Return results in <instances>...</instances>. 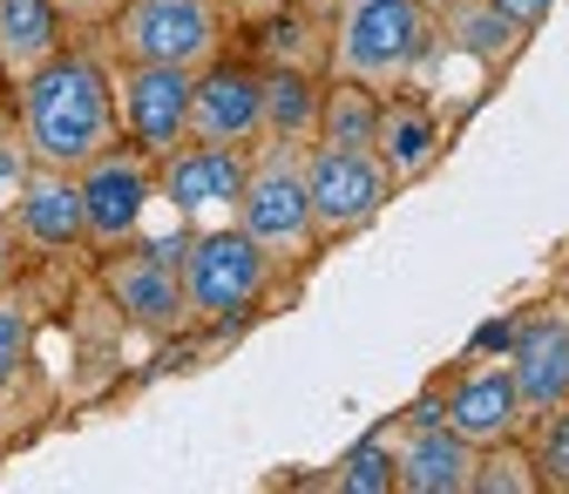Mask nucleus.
Here are the masks:
<instances>
[{"instance_id":"obj_1","label":"nucleus","mask_w":569,"mask_h":494,"mask_svg":"<svg viewBox=\"0 0 569 494\" xmlns=\"http://www.w3.org/2000/svg\"><path fill=\"white\" fill-rule=\"evenodd\" d=\"M14 115H21L34 163H54V170H89L102 150L122 143L116 82L89 48H61L48 68L14 82Z\"/></svg>"},{"instance_id":"obj_2","label":"nucleus","mask_w":569,"mask_h":494,"mask_svg":"<svg viewBox=\"0 0 569 494\" xmlns=\"http://www.w3.org/2000/svg\"><path fill=\"white\" fill-rule=\"evenodd\" d=\"M441 41L435 0H339L332 8V61L326 75H352L367 89H407L420 82L427 54Z\"/></svg>"},{"instance_id":"obj_3","label":"nucleus","mask_w":569,"mask_h":494,"mask_svg":"<svg viewBox=\"0 0 569 494\" xmlns=\"http://www.w3.org/2000/svg\"><path fill=\"white\" fill-rule=\"evenodd\" d=\"M306 150L312 143H278L258 135L251 143V170H244V196H238V231L258 238V251L284 271L319 258V224H312V183H306Z\"/></svg>"},{"instance_id":"obj_4","label":"nucleus","mask_w":569,"mask_h":494,"mask_svg":"<svg viewBox=\"0 0 569 494\" xmlns=\"http://www.w3.org/2000/svg\"><path fill=\"white\" fill-rule=\"evenodd\" d=\"M183 244H190V231H177V238H129V244L102 251V264H96L102 299H109L116 319L136 325L142 339H170V332L190 325V299H183Z\"/></svg>"},{"instance_id":"obj_5","label":"nucleus","mask_w":569,"mask_h":494,"mask_svg":"<svg viewBox=\"0 0 569 494\" xmlns=\"http://www.w3.org/2000/svg\"><path fill=\"white\" fill-rule=\"evenodd\" d=\"M102 34H109L116 61L210 68L231 34V0H122V14Z\"/></svg>"},{"instance_id":"obj_6","label":"nucleus","mask_w":569,"mask_h":494,"mask_svg":"<svg viewBox=\"0 0 569 494\" xmlns=\"http://www.w3.org/2000/svg\"><path fill=\"white\" fill-rule=\"evenodd\" d=\"M271 278H278V264L258 251L251 231H238V218L190 231V244H183V299H190V319H203V325H231V319L258 312Z\"/></svg>"},{"instance_id":"obj_7","label":"nucleus","mask_w":569,"mask_h":494,"mask_svg":"<svg viewBox=\"0 0 569 494\" xmlns=\"http://www.w3.org/2000/svg\"><path fill=\"white\" fill-rule=\"evenodd\" d=\"M116 122L122 143L142 157H170L177 143H190V89L197 68H170V61H116Z\"/></svg>"},{"instance_id":"obj_8","label":"nucleus","mask_w":569,"mask_h":494,"mask_svg":"<svg viewBox=\"0 0 569 494\" xmlns=\"http://www.w3.org/2000/svg\"><path fill=\"white\" fill-rule=\"evenodd\" d=\"M244 170L251 150H224V143H177L170 157H157V203L183 231H210L238 218L244 196Z\"/></svg>"},{"instance_id":"obj_9","label":"nucleus","mask_w":569,"mask_h":494,"mask_svg":"<svg viewBox=\"0 0 569 494\" xmlns=\"http://www.w3.org/2000/svg\"><path fill=\"white\" fill-rule=\"evenodd\" d=\"M306 183H312V224L319 238H352L367 231L380 210L393 203V177L373 150H332V143H312L306 150Z\"/></svg>"},{"instance_id":"obj_10","label":"nucleus","mask_w":569,"mask_h":494,"mask_svg":"<svg viewBox=\"0 0 569 494\" xmlns=\"http://www.w3.org/2000/svg\"><path fill=\"white\" fill-rule=\"evenodd\" d=\"M76 183H82L89 251H116V244L142 238V218H150V203H157V157L116 143L89 170H76Z\"/></svg>"},{"instance_id":"obj_11","label":"nucleus","mask_w":569,"mask_h":494,"mask_svg":"<svg viewBox=\"0 0 569 494\" xmlns=\"http://www.w3.org/2000/svg\"><path fill=\"white\" fill-rule=\"evenodd\" d=\"M264 135V75L251 61H210L197 68L190 89V143H224V150H251Z\"/></svg>"},{"instance_id":"obj_12","label":"nucleus","mask_w":569,"mask_h":494,"mask_svg":"<svg viewBox=\"0 0 569 494\" xmlns=\"http://www.w3.org/2000/svg\"><path fill=\"white\" fill-rule=\"evenodd\" d=\"M441 420H448L461 441H475V447L516 441L529 427V406H522V386L509 373V352H502V360H468L441 386Z\"/></svg>"},{"instance_id":"obj_13","label":"nucleus","mask_w":569,"mask_h":494,"mask_svg":"<svg viewBox=\"0 0 569 494\" xmlns=\"http://www.w3.org/2000/svg\"><path fill=\"white\" fill-rule=\"evenodd\" d=\"M8 218H14V238H21L28 251H41V258L89 251V218H82V183H76V170L34 163Z\"/></svg>"},{"instance_id":"obj_14","label":"nucleus","mask_w":569,"mask_h":494,"mask_svg":"<svg viewBox=\"0 0 569 494\" xmlns=\"http://www.w3.org/2000/svg\"><path fill=\"white\" fill-rule=\"evenodd\" d=\"M509 373L529 413L569 400V305H536L509 325Z\"/></svg>"},{"instance_id":"obj_15","label":"nucleus","mask_w":569,"mask_h":494,"mask_svg":"<svg viewBox=\"0 0 569 494\" xmlns=\"http://www.w3.org/2000/svg\"><path fill=\"white\" fill-rule=\"evenodd\" d=\"M393 461H400V494H475L481 447L461 441L448 420H400Z\"/></svg>"},{"instance_id":"obj_16","label":"nucleus","mask_w":569,"mask_h":494,"mask_svg":"<svg viewBox=\"0 0 569 494\" xmlns=\"http://www.w3.org/2000/svg\"><path fill=\"white\" fill-rule=\"evenodd\" d=\"M448 135H455V129L441 122L435 102L387 89V102H380V129H373V157L387 163L393 190H407V183H420V177H435V163L448 157Z\"/></svg>"},{"instance_id":"obj_17","label":"nucleus","mask_w":569,"mask_h":494,"mask_svg":"<svg viewBox=\"0 0 569 494\" xmlns=\"http://www.w3.org/2000/svg\"><path fill=\"white\" fill-rule=\"evenodd\" d=\"M435 21H441V54H461L475 68H509L529 41V28L495 0H435Z\"/></svg>"},{"instance_id":"obj_18","label":"nucleus","mask_w":569,"mask_h":494,"mask_svg":"<svg viewBox=\"0 0 569 494\" xmlns=\"http://www.w3.org/2000/svg\"><path fill=\"white\" fill-rule=\"evenodd\" d=\"M68 34L76 28L54 14V0H0V75L28 82L34 68H48L68 48Z\"/></svg>"},{"instance_id":"obj_19","label":"nucleus","mask_w":569,"mask_h":494,"mask_svg":"<svg viewBox=\"0 0 569 494\" xmlns=\"http://www.w3.org/2000/svg\"><path fill=\"white\" fill-rule=\"evenodd\" d=\"M264 75V135H278V143H312L319 135V68H292V61H271L258 68Z\"/></svg>"},{"instance_id":"obj_20","label":"nucleus","mask_w":569,"mask_h":494,"mask_svg":"<svg viewBox=\"0 0 569 494\" xmlns=\"http://www.w3.org/2000/svg\"><path fill=\"white\" fill-rule=\"evenodd\" d=\"M380 89L352 82V75H326V95H319V135L312 143H332V150H373V129H380Z\"/></svg>"},{"instance_id":"obj_21","label":"nucleus","mask_w":569,"mask_h":494,"mask_svg":"<svg viewBox=\"0 0 569 494\" xmlns=\"http://www.w3.org/2000/svg\"><path fill=\"white\" fill-rule=\"evenodd\" d=\"M34 380V305L14 292H0V406H14Z\"/></svg>"},{"instance_id":"obj_22","label":"nucleus","mask_w":569,"mask_h":494,"mask_svg":"<svg viewBox=\"0 0 569 494\" xmlns=\"http://www.w3.org/2000/svg\"><path fill=\"white\" fill-rule=\"evenodd\" d=\"M339 494H400V461H393V434H367L352 441L332 467Z\"/></svg>"},{"instance_id":"obj_23","label":"nucleus","mask_w":569,"mask_h":494,"mask_svg":"<svg viewBox=\"0 0 569 494\" xmlns=\"http://www.w3.org/2000/svg\"><path fill=\"white\" fill-rule=\"evenodd\" d=\"M522 447H529V461H536L542 487L569 494V400H562V406H542V413H529Z\"/></svg>"},{"instance_id":"obj_24","label":"nucleus","mask_w":569,"mask_h":494,"mask_svg":"<svg viewBox=\"0 0 569 494\" xmlns=\"http://www.w3.org/2000/svg\"><path fill=\"white\" fill-rule=\"evenodd\" d=\"M475 494H542V474H536L522 434L481 447V461H475Z\"/></svg>"},{"instance_id":"obj_25","label":"nucleus","mask_w":569,"mask_h":494,"mask_svg":"<svg viewBox=\"0 0 569 494\" xmlns=\"http://www.w3.org/2000/svg\"><path fill=\"white\" fill-rule=\"evenodd\" d=\"M28 170H34V150H28V135H21V115L0 109V210H14Z\"/></svg>"},{"instance_id":"obj_26","label":"nucleus","mask_w":569,"mask_h":494,"mask_svg":"<svg viewBox=\"0 0 569 494\" xmlns=\"http://www.w3.org/2000/svg\"><path fill=\"white\" fill-rule=\"evenodd\" d=\"M54 14L76 28V34H102V28L122 14V0H54Z\"/></svg>"},{"instance_id":"obj_27","label":"nucleus","mask_w":569,"mask_h":494,"mask_svg":"<svg viewBox=\"0 0 569 494\" xmlns=\"http://www.w3.org/2000/svg\"><path fill=\"white\" fill-rule=\"evenodd\" d=\"M21 264H28V244L14 238V218L0 210V292H14V285H21Z\"/></svg>"},{"instance_id":"obj_28","label":"nucleus","mask_w":569,"mask_h":494,"mask_svg":"<svg viewBox=\"0 0 569 494\" xmlns=\"http://www.w3.org/2000/svg\"><path fill=\"white\" fill-rule=\"evenodd\" d=\"M495 8H502V14H516V21H522V28L536 34V28H542V21L556 14V0H495Z\"/></svg>"},{"instance_id":"obj_29","label":"nucleus","mask_w":569,"mask_h":494,"mask_svg":"<svg viewBox=\"0 0 569 494\" xmlns=\"http://www.w3.org/2000/svg\"><path fill=\"white\" fill-rule=\"evenodd\" d=\"M292 0H231V21H244V28H258V21H271V14H284Z\"/></svg>"},{"instance_id":"obj_30","label":"nucleus","mask_w":569,"mask_h":494,"mask_svg":"<svg viewBox=\"0 0 569 494\" xmlns=\"http://www.w3.org/2000/svg\"><path fill=\"white\" fill-rule=\"evenodd\" d=\"M8 434H14V406H0V447H8Z\"/></svg>"}]
</instances>
